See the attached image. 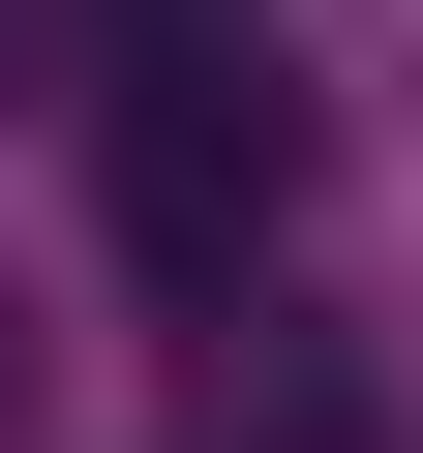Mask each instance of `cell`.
Listing matches in <instances>:
<instances>
[{
  "label": "cell",
  "instance_id": "cell-1",
  "mask_svg": "<svg viewBox=\"0 0 423 453\" xmlns=\"http://www.w3.org/2000/svg\"><path fill=\"white\" fill-rule=\"evenodd\" d=\"M91 151H121V242H151V273H242L273 211H303V121H273V61H212V31H151Z\"/></svg>",
  "mask_w": 423,
  "mask_h": 453
}]
</instances>
